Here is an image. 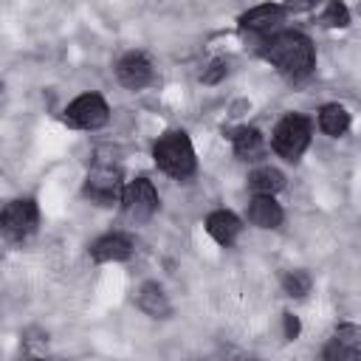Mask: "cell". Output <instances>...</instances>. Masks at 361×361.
Listing matches in <instances>:
<instances>
[{
    "instance_id": "1",
    "label": "cell",
    "mask_w": 361,
    "mask_h": 361,
    "mask_svg": "<svg viewBox=\"0 0 361 361\" xmlns=\"http://www.w3.org/2000/svg\"><path fill=\"white\" fill-rule=\"evenodd\" d=\"M265 59L271 65H276L282 73H290V76H305L310 73L313 68V42L299 34V31H285V34H276L265 42Z\"/></svg>"
},
{
    "instance_id": "2",
    "label": "cell",
    "mask_w": 361,
    "mask_h": 361,
    "mask_svg": "<svg viewBox=\"0 0 361 361\" xmlns=\"http://www.w3.org/2000/svg\"><path fill=\"white\" fill-rule=\"evenodd\" d=\"M155 164L172 175V178H186L195 172V149L186 133H166L155 144Z\"/></svg>"
},
{
    "instance_id": "3",
    "label": "cell",
    "mask_w": 361,
    "mask_h": 361,
    "mask_svg": "<svg viewBox=\"0 0 361 361\" xmlns=\"http://www.w3.org/2000/svg\"><path fill=\"white\" fill-rule=\"evenodd\" d=\"M307 141H310V124L305 116H285L274 130V149L288 161H296L305 152Z\"/></svg>"
},
{
    "instance_id": "4",
    "label": "cell",
    "mask_w": 361,
    "mask_h": 361,
    "mask_svg": "<svg viewBox=\"0 0 361 361\" xmlns=\"http://www.w3.org/2000/svg\"><path fill=\"white\" fill-rule=\"evenodd\" d=\"M65 121L73 127H82V130H96L107 121V104L102 96L85 93L65 107Z\"/></svg>"
},
{
    "instance_id": "5",
    "label": "cell",
    "mask_w": 361,
    "mask_h": 361,
    "mask_svg": "<svg viewBox=\"0 0 361 361\" xmlns=\"http://www.w3.org/2000/svg\"><path fill=\"white\" fill-rule=\"evenodd\" d=\"M121 203H124V212L135 220H144L149 217L155 209H158V195H155V186L147 180V178H135L133 183H127L124 195H121Z\"/></svg>"
},
{
    "instance_id": "6",
    "label": "cell",
    "mask_w": 361,
    "mask_h": 361,
    "mask_svg": "<svg viewBox=\"0 0 361 361\" xmlns=\"http://www.w3.org/2000/svg\"><path fill=\"white\" fill-rule=\"evenodd\" d=\"M37 226V206L34 200H11L3 209V228L8 237H25Z\"/></svg>"
},
{
    "instance_id": "7",
    "label": "cell",
    "mask_w": 361,
    "mask_h": 361,
    "mask_svg": "<svg viewBox=\"0 0 361 361\" xmlns=\"http://www.w3.org/2000/svg\"><path fill=\"white\" fill-rule=\"evenodd\" d=\"M358 338H361V330H355V327H338L336 338L324 347V361H361Z\"/></svg>"
},
{
    "instance_id": "8",
    "label": "cell",
    "mask_w": 361,
    "mask_h": 361,
    "mask_svg": "<svg viewBox=\"0 0 361 361\" xmlns=\"http://www.w3.org/2000/svg\"><path fill=\"white\" fill-rule=\"evenodd\" d=\"M118 178H121L118 169H113V166H96V169H90L85 189H87V195L93 200L107 203V200H113L118 195Z\"/></svg>"
},
{
    "instance_id": "9",
    "label": "cell",
    "mask_w": 361,
    "mask_h": 361,
    "mask_svg": "<svg viewBox=\"0 0 361 361\" xmlns=\"http://www.w3.org/2000/svg\"><path fill=\"white\" fill-rule=\"evenodd\" d=\"M116 73H118V82L124 87H144L149 82V76H152V68H149V62L141 54H127L118 62Z\"/></svg>"
},
{
    "instance_id": "10",
    "label": "cell",
    "mask_w": 361,
    "mask_h": 361,
    "mask_svg": "<svg viewBox=\"0 0 361 361\" xmlns=\"http://www.w3.org/2000/svg\"><path fill=\"white\" fill-rule=\"evenodd\" d=\"M130 251H133V245L121 234H107V237L96 240L93 248H90V254H93L96 262H121V259L130 257Z\"/></svg>"
},
{
    "instance_id": "11",
    "label": "cell",
    "mask_w": 361,
    "mask_h": 361,
    "mask_svg": "<svg viewBox=\"0 0 361 361\" xmlns=\"http://www.w3.org/2000/svg\"><path fill=\"white\" fill-rule=\"evenodd\" d=\"M206 231H209L220 245H231V243L237 240V234H240V220H237L231 212L220 209V212H212V214L206 217Z\"/></svg>"
},
{
    "instance_id": "12",
    "label": "cell",
    "mask_w": 361,
    "mask_h": 361,
    "mask_svg": "<svg viewBox=\"0 0 361 361\" xmlns=\"http://www.w3.org/2000/svg\"><path fill=\"white\" fill-rule=\"evenodd\" d=\"M248 217H251V223L259 226V228H276V226L282 223V209H279V203H276L274 197L257 195V197L251 200Z\"/></svg>"
},
{
    "instance_id": "13",
    "label": "cell",
    "mask_w": 361,
    "mask_h": 361,
    "mask_svg": "<svg viewBox=\"0 0 361 361\" xmlns=\"http://www.w3.org/2000/svg\"><path fill=\"white\" fill-rule=\"evenodd\" d=\"M248 186H251L257 195H262V197H274V195L285 186V178H282L279 169H274V166H262V169L251 172Z\"/></svg>"
},
{
    "instance_id": "14",
    "label": "cell",
    "mask_w": 361,
    "mask_h": 361,
    "mask_svg": "<svg viewBox=\"0 0 361 361\" xmlns=\"http://www.w3.org/2000/svg\"><path fill=\"white\" fill-rule=\"evenodd\" d=\"M282 8L279 6H257V8H251V11H245L243 17H240V23L245 25V28H254V31H268L271 25H276L279 20H282Z\"/></svg>"
},
{
    "instance_id": "15",
    "label": "cell",
    "mask_w": 361,
    "mask_h": 361,
    "mask_svg": "<svg viewBox=\"0 0 361 361\" xmlns=\"http://www.w3.org/2000/svg\"><path fill=\"white\" fill-rule=\"evenodd\" d=\"M319 127L327 135H341L350 127V113L341 104H324L322 113H319Z\"/></svg>"
},
{
    "instance_id": "16",
    "label": "cell",
    "mask_w": 361,
    "mask_h": 361,
    "mask_svg": "<svg viewBox=\"0 0 361 361\" xmlns=\"http://www.w3.org/2000/svg\"><path fill=\"white\" fill-rule=\"evenodd\" d=\"M138 307L149 316H166L169 313V302L158 285H144L138 290Z\"/></svg>"
},
{
    "instance_id": "17",
    "label": "cell",
    "mask_w": 361,
    "mask_h": 361,
    "mask_svg": "<svg viewBox=\"0 0 361 361\" xmlns=\"http://www.w3.org/2000/svg\"><path fill=\"white\" fill-rule=\"evenodd\" d=\"M259 149H262V133L259 130H254V127H245V130H240L237 135H234V152L240 155V158H254V155H259Z\"/></svg>"
},
{
    "instance_id": "18",
    "label": "cell",
    "mask_w": 361,
    "mask_h": 361,
    "mask_svg": "<svg viewBox=\"0 0 361 361\" xmlns=\"http://www.w3.org/2000/svg\"><path fill=\"white\" fill-rule=\"evenodd\" d=\"M282 285H285V290L290 296H305L310 290V276L305 271H288L285 279H282Z\"/></svg>"
},
{
    "instance_id": "19",
    "label": "cell",
    "mask_w": 361,
    "mask_h": 361,
    "mask_svg": "<svg viewBox=\"0 0 361 361\" xmlns=\"http://www.w3.org/2000/svg\"><path fill=\"white\" fill-rule=\"evenodd\" d=\"M322 23L324 25H347L350 23V14H347V8L341 3H330L327 11H324V17H322Z\"/></svg>"
},
{
    "instance_id": "20",
    "label": "cell",
    "mask_w": 361,
    "mask_h": 361,
    "mask_svg": "<svg viewBox=\"0 0 361 361\" xmlns=\"http://www.w3.org/2000/svg\"><path fill=\"white\" fill-rule=\"evenodd\" d=\"M223 73H226V65L217 59V62H212V71H206V73H203V82H217Z\"/></svg>"
},
{
    "instance_id": "21",
    "label": "cell",
    "mask_w": 361,
    "mask_h": 361,
    "mask_svg": "<svg viewBox=\"0 0 361 361\" xmlns=\"http://www.w3.org/2000/svg\"><path fill=\"white\" fill-rule=\"evenodd\" d=\"M299 333V319L293 313H285V338H296Z\"/></svg>"
}]
</instances>
